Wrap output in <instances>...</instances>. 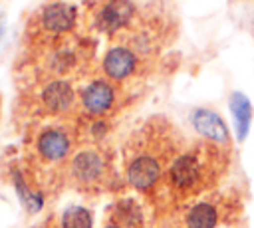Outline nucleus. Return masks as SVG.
I'll return each mask as SVG.
<instances>
[{
  "label": "nucleus",
  "mask_w": 254,
  "mask_h": 228,
  "mask_svg": "<svg viewBox=\"0 0 254 228\" xmlns=\"http://www.w3.org/2000/svg\"><path fill=\"white\" fill-rule=\"evenodd\" d=\"M230 167V147L200 139L173 161L165 184L175 202H187L214 190Z\"/></svg>",
  "instance_id": "nucleus-1"
},
{
  "label": "nucleus",
  "mask_w": 254,
  "mask_h": 228,
  "mask_svg": "<svg viewBox=\"0 0 254 228\" xmlns=\"http://www.w3.org/2000/svg\"><path fill=\"white\" fill-rule=\"evenodd\" d=\"M183 151L179 131L163 117L151 119L133 141L129 155H125L129 184L141 192L153 190Z\"/></svg>",
  "instance_id": "nucleus-2"
},
{
  "label": "nucleus",
  "mask_w": 254,
  "mask_h": 228,
  "mask_svg": "<svg viewBox=\"0 0 254 228\" xmlns=\"http://www.w3.org/2000/svg\"><path fill=\"white\" fill-rule=\"evenodd\" d=\"M244 204L236 192H216L190 204L181 216L183 228H220L242 220Z\"/></svg>",
  "instance_id": "nucleus-3"
},
{
  "label": "nucleus",
  "mask_w": 254,
  "mask_h": 228,
  "mask_svg": "<svg viewBox=\"0 0 254 228\" xmlns=\"http://www.w3.org/2000/svg\"><path fill=\"white\" fill-rule=\"evenodd\" d=\"M105 159L101 153L93 151V149H85L79 151L69 165V174L75 180L77 186H95L101 182V178L105 176Z\"/></svg>",
  "instance_id": "nucleus-4"
},
{
  "label": "nucleus",
  "mask_w": 254,
  "mask_h": 228,
  "mask_svg": "<svg viewBox=\"0 0 254 228\" xmlns=\"http://www.w3.org/2000/svg\"><path fill=\"white\" fill-rule=\"evenodd\" d=\"M190 123L192 127L198 131V135H202V139L230 147V133L226 123L222 121V117L210 109H194L190 115Z\"/></svg>",
  "instance_id": "nucleus-5"
},
{
  "label": "nucleus",
  "mask_w": 254,
  "mask_h": 228,
  "mask_svg": "<svg viewBox=\"0 0 254 228\" xmlns=\"http://www.w3.org/2000/svg\"><path fill=\"white\" fill-rule=\"evenodd\" d=\"M71 139L67 131L60 127H50L38 137V153L48 161H60L69 153Z\"/></svg>",
  "instance_id": "nucleus-6"
},
{
  "label": "nucleus",
  "mask_w": 254,
  "mask_h": 228,
  "mask_svg": "<svg viewBox=\"0 0 254 228\" xmlns=\"http://www.w3.org/2000/svg\"><path fill=\"white\" fill-rule=\"evenodd\" d=\"M133 12L135 10L129 0H105V4L99 8L97 22L105 30H117L131 20Z\"/></svg>",
  "instance_id": "nucleus-7"
},
{
  "label": "nucleus",
  "mask_w": 254,
  "mask_h": 228,
  "mask_svg": "<svg viewBox=\"0 0 254 228\" xmlns=\"http://www.w3.org/2000/svg\"><path fill=\"white\" fill-rule=\"evenodd\" d=\"M135 63L137 57L129 48H111L103 59V69L111 79H125L133 73Z\"/></svg>",
  "instance_id": "nucleus-8"
},
{
  "label": "nucleus",
  "mask_w": 254,
  "mask_h": 228,
  "mask_svg": "<svg viewBox=\"0 0 254 228\" xmlns=\"http://www.w3.org/2000/svg\"><path fill=\"white\" fill-rule=\"evenodd\" d=\"M113 97H115V93H113V89H111L109 83H105V81H93V83H89L83 89L81 103H83V107L89 113L99 115V113H105L113 105Z\"/></svg>",
  "instance_id": "nucleus-9"
},
{
  "label": "nucleus",
  "mask_w": 254,
  "mask_h": 228,
  "mask_svg": "<svg viewBox=\"0 0 254 228\" xmlns=\"http://www.w3.org/2000/svg\"><path fill=\"white\" fill-rule=\"evenodd\" d=\"M73 20H75L73 8L64 2L48 4V8L42 12V26L50 32H64L73 26Z\"/></svg>",
  "instance_id": "nucleus-10"
},
{
  "label": "nucleus",
  "mask_w": 254,
  "mask_h": 228,
  "mask_svg": "<svg viewBox=\"0 0 254 228\" xmlns=\"http://www.w3.org/2000/svg\"><path fill=\"white\" fill-rule=\"evenodd\" d=\"M42 99H44V105L52 111V113H60V111H65L71 101H73V91L69 87V83L65 81H52L44 93H42Z\"/></svg>",
  "instance_id": "nucleus-11"
},
{
  "label": "nucleus",
  "mask_w": 254,
  "mask_h": 228,
  "mask_svg": "<svg viewBox=\"0 0 254 228\" xmlns=\"http://www.w3.org/2000/svg\"><path fill=\"white\" fill-rule=\"evenodd\" d=\"M230 109H232V115H234V121H236L238 139H244L246 133H248L250 117H252L250 101L242 93H232V97H230Z\"/></svg>",
  "instance_id": "nucleus-12"
},
{
  "label": "nucleus",
  "mask_w": 254,
  "mask_h": 228,
  "mask_svg": "<svg viewBox=\"0 0 254 228\" xmlns=\"http://www.w3.org/2000/svg\"><path fill=\"white\" fill-rule=\"evenodd\" d=\"M64 228H91V214L81 206H71L62 216Z\"/></svg>",
  "instance_id": "nucleus-13"
},
{
  "label": "nucleus",
  "mask_w": 254,
  "mask_h": 228,
  "mask_svg": "<svg viewBox=\"0 0 254 228\" xmlns=\"http://www.w3.org/2000/svg\"><path fill=\"white\" fill-rule=\"evenodd\" d=\"M157 228H183V222L181 220H175V218H167V220L159 222Z\"/></svg>",
  "instance_id": "nucleus-14"
},
{
  "label": "nucleus",
  "mask_w": 254,
  "mask_h": 228,
  "mask_svg": "<svg viewBox=\"0 0 254 228\" xmlns=\"http://www.w3.org/2000/svg\"><path fill=\"white\" fill-rule=\"evenodd\" d=\"M107 228H121V226H107Z\"/></svg>",
  "instance_id": "nucleus-15"
}]
</instances>
